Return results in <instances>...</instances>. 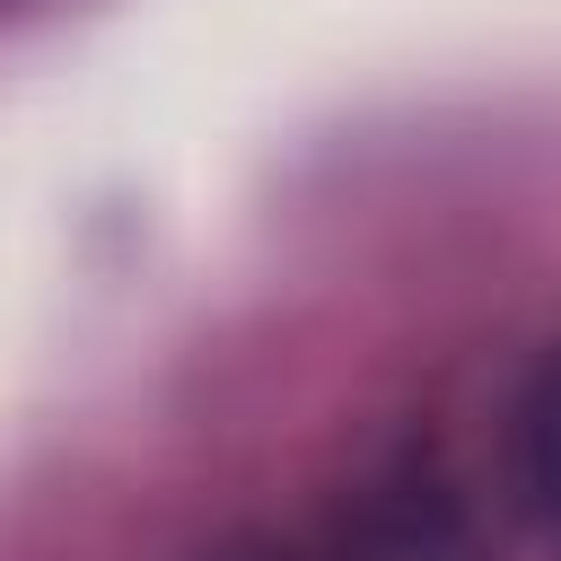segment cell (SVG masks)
Returning a JSON list of instances; mask_svg holds the SVG:
<instances>
[{
	"label": "cell",
	"mask_w": 561,
	"mask_h": 561,
	"mask_svg": "<svg viewBox=\"0 0 561 561\" xmlns=\"http://www.w3.org/2000/svg\"><path fill=\"white\" fill-rule=\"evenodd\" d=\"M508 482L543 535H561V342H543L508 394Z\"/></svg>",
	"instance_id": "obj_1"
}]
</instances>
